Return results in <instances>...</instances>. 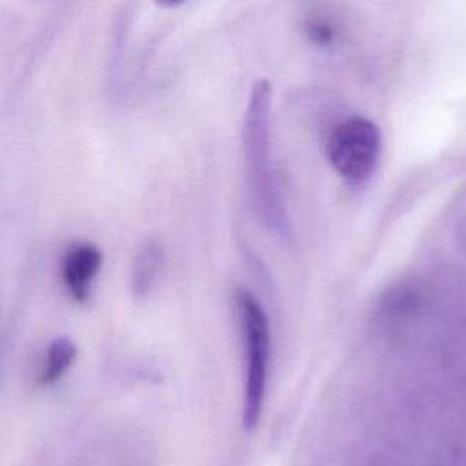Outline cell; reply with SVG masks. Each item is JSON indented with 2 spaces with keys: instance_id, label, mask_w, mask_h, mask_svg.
<instances>
[{
  "instance_id": "3",
  "label": "cell",
  "mask_w": 466,
  "mask_h": 466,
  "mask_svg": "<svg viewBox=\"0 0 466 466\" xmlns=\"http://www.w3.org/2000/svg\"><path fill=\"white\" fill-rule=\"evenodd\" d=\"M102 262L104 255L93 242L75 240L66 248L60 258V280L73 302L84 304L89 300Z\"/></svg>"
},
{
  "instance_id": "1",
  "label": "cell",
  "mask_w": 466,
  "mask_h": 466,
  "mask_svg": "<svg viewBox=\"0 0 466 466\" xmlns=\"http://www.w3.org/2000/svg\"><path fill=\"white\" fill-rule=\"evenodd\" d=\"M235 304L246 351L244 426L251 430L257 426L264 406L271 337L268 317L258 300L249 291L238 289Z\"/></svg>"
},
{
  "instance_id": "4",
  "label": "cell",
  "mask_w": 466,
  "mask_h": 466,
  "mask_svg": "<svg viewBox=\"0 0 466 466\" xmlns=\"http://www.w3.org/2000/svg\"><path fill=\"white\" fill-rule=\"evenodd\" d=\"M164 264V249L157 240H147L137 251L131 264V291L142 299L151 293Z\"/></svg>"
},
{
  "instance_id": "5",
  "label": "cell",
  "mask_w": 466,
  "mask_h": 466,
  "mask_svg": "<svg viewBox=\"0 0 466 466\" xmlns=\"http://www.w3.org/2000/svg\"><path fill=\"white\" fill-rule=\"evenodd\" d=\"M75 359H76V344L66 335L55 337L46 348L42 366L36 373V384L44 388L56 384L67 373Z\"/></svg>"
},
{
  "instance_id": "7",
  "label": "cell",
  "mask_w": 466,
  "mask_h": 466,
  "mask_svg": "<svg viewBox=\"0 0 466 466\" xmlns=\"http://www.w3.org/2000/svg\"><path fill=\"white\" fill-rule=\"evenodd\" d=\"M155 2L160 4V5H166V7H173V5H178V4H182L186 0H155Z\"/></svg>"
},
{
  "instance_id": "2",
  "label": "cell",
  "mask_w": 466,
  "mask_h": 466,
  "mask_svg": "<svg viewBox=\"0 0 466 466\" xmlns=\"http://www.w3.org/2000/svg\"><path fill=\"white\" fill-rule=\"evenodd\" d=\"M328 160L350 184L366 182L380 157V131L368 118H350L339 124L328 140Z\"/></svg>"
},
{
  "instance_id": "6",
  "label": "cell",
  "mask_w": 466,
  "mask_h": 466,
  "mask_svg": "<svg viewBox=\"0 0 466 466\" xmlns=\"http://www.w3.org/2000/svg\"><path fill=\"white\" fill-rule=\"evenodd\" d=\"M309 33H311V38L317 40V42H329L331 40V29L324 22H313L309 25Z\"/></svg>"
}]
</instances>
